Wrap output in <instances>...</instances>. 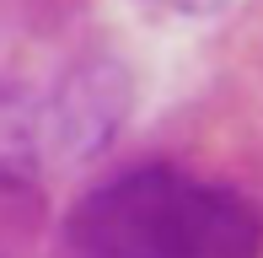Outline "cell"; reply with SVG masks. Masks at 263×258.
Listing matches in <instances>:
<instances>
[{
	"instance_id": "1",
	"label": "cell",
	"mask_w": 263,
	"mask_h": 258,
	"mask_svg": "<svg viewBox=\"0 0 263 258\" xmlns=\"http://www.w3.org/2000/svg\"><path fill=\"white\" fill-rule=\"evenodd\" d=\"M76 258H263V215L226 183L129 167L70 215Z\"/></svg>"
},
{
	"instance_id": "2",
	"label": "cell",
	"mask_w": 263,
	"mask_h": 258,
	"mask_svg": "<svg viewBox=\"0 0 263 258\" xmlns=\"http://www.w3.org/2000/svg\"><path fill=\"white\" fill-rule=\"evenodd\" d=\"M156 6H166V11H215L226 0H156Z\"/></svg>"
}]
</instances>
